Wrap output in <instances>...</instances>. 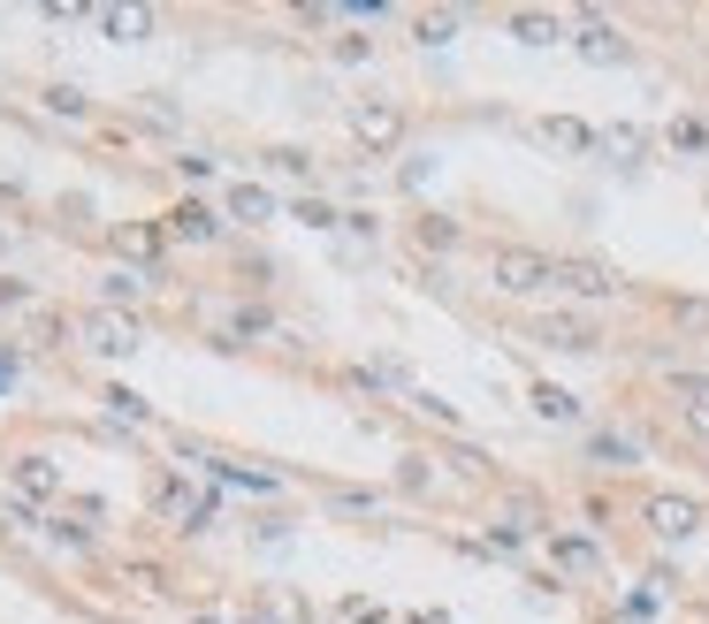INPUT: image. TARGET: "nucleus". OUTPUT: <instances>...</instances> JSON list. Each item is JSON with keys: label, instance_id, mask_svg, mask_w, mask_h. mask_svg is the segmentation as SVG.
<instances>
[{"label": "nucleus", "instance_id": "obj_1", "mask_svg": "<svg viewBox=\"0 0 709 624\" xmlns=\"http://www.w3.org/2000/svg\"><path fill=\"white\" fill-rule=\"evenodd\" d=\"M489 282H496L504 298L557 290V259H549V252H527V244H496V252H489Z\"/></svg>", "mask_w": 709, "mask_h": 624}, {"label": "nucleus", "instance_id": "obj_2", "mask_svg": "<svg viewBox=\"0 0 709 624\" xmlns=\"http://www.w3.org/2000/svg\"><path fill=\"white\" fill-rule=\"evenodd\" d=\"M344 123H352V138L366 153H397V146H404V107H397V100H352Z\"/></svg>", "mask_w": 709, "mask_h": 624}, {"label": "nucleus", "instance_id": "obj_3", "mask_svg": "<svg viewBox=\"0 0 709 624\" xmlns=\"http://www.w3.org/2000/svg\"><path fill=\"white\" fill-rule=\"evenodd\" d=\"M77 335H84V350H92V358H130V350L146 343L130 312H107V305L84 312V320H77Z\"/></svg>", "mask_w": 709, "mask_h": 624}, {"label": "nucleus", "instance_id": "obj_4", "mask_svg": "<svg viewBox=\"0 0 709 624\" xmlns=\"http://www.w3.org/2000/svg\"><path fill=\"white\" fill-rule=\"evenodd\" d=\"M534 138H541L549 153H595V146H603V130H587L580 115H541Z\"/></svg>", "mask_w": 709, "mask_h": 624}, {"label": "nucleus", "instance_id": "obj_5", "mask_svg": "<svg viewBox=\"0 0 709 624\" xmlns=\"http://www.w3.org/2000/svg\"><path fill=\"white\" fill-rule=\"evenodd\" d=\"M557 290H564V298H610L618 275H610L603 259H557Z\"/></svg>", "mask_w": 709, "mask_h": 624}, {"label": "nucleus", "instance_id": "obj_6", "mask_svg": "<svg viewBox=\"0 0 709 624\" xmlns=\"http://www.w3.org/2000/svg\"><path fill=\"white\" fill-rule=\"evenodd\" d=\"M649 525H656L664 541H687V533H702V502H687V495H649Z\"/></svg>", "mask_w": 709, "mask_h": 624}, {"label": "nucleus", "instance_id": "obj_7", "mask_svg": "<svg viewBox=\"0 0 709 624\" xmlns=\"http://www.w3.org/2000/svg\"><path fill=\"white\" fill-rule=\"evenodd\" d=\"M8 479H15V495H31V502H54V495H61V472L46 465L38 450H23V458H8Z\"/></svg>", "mask_w": 709, "mask_h": 624}, {"label": "nucleus", "instance_id": "obj_8", "mask_svg": "<svg viewBox=\"0 0 709 624\" xmlns=\"http://www.w3.org/2000/svg\"><path fill=\"white\" fill-rule=\"evenodd\" d=\"M100 298H107V312L146 305V298H153V275H146V267H107V275H100Z\"/></svg>", "mask_w": 709, "mask_h": 624}, {"label": "nucleus", "instance_id": "obj_9", "mask_svg": "<svg viewBox=\"0 0 709 624\" xmlns=\"http://www.w3.org/2000/svg\"><path fill=\"white\" fill-rule=\"evenodd\" d=\"M161 229H169V244H214V236H221V221H214L206 206H191V198H183L176 213H161Z\"/></svg>", "mask_w": 709, "mask_h": 624}, {"label": "nucleus", "instance_id": "obj_10", "mask_svg": "<svg viewBox=\"0 0 709 624\" xmlns=\"http://www.w3.org/2000/svg\"><path fill=\"white\" fill-rule=\"evenodd\" d=\"M153 510H169L183 533H206V502H198V495H183L176 479H161V487H153Z\"/></svg>", "mask_w": 709, "mask_h": 624}, {"label": "nucleus", "instance_id": "obj_11", "mask_svg": "<svg viewBox=\"0 0 709 624\" xmlns=\"http://www.w3.org/2000/svg\"><path fill=\"white\" fill-rule=\"evenodd\" d=\"M672 396H679V419L709 442V381H702V373H679V381H672Z\"/></svg>", "mask_w": 709, "mask_h": 624}, {"label": "nucleus", "instance_id": "obj_12", "mask_svg": "<svg viewBox=\"0 0 709 624\" xmlns=\"http://www.w3.org/2000/svg\"><path fill=\"white\" fill-rule=\"evenodd\" d=\"M115 252H123V259H161V252H169V229H161V221H130V229L115 236Z\"/></svg>", "mask_w": 709, "mask_h": 624}, {"label": "nucleus", "instance_id": "obj_13", "mask_svg": "<svg viewBox=\"0 0 709 624\" xmlns=\"http://www.w3.org/2000/svg\"><path fill=\"white\" fill-rule=\"evenodd\" d=\"M534 335H541L549 350H595V327H587V320H572V312H557V320H541Z\"/></svg>", "mask_w": 709, "mask_h": 624}, {"label": "nucleus", "instance_id": "obj_14", "mask_svg": "<svg viewBox=\"0 0 709 624\" xmlns=\"http://www.w3.org/2000/svg\"><path fill=\"white\" fill-rule=\"evenodd\" d=\"M107 38H153V8H100L92 15Z\"/></svg>", "mask_w": 709, "mask_h": 624}, {"label": "nucleus", "instance_id": "obj_15", "mask_svg": "<svg viewBox=\"0 0 709 624\" xmlns=\"http://www.w3.org/2000/svg\"><path fill=\"white\" fill-rule=\"evenodd\" d=\"M549 556H557L564 571H580V579H587V571H603V548H595V541H580V533H557V541H549Z\"/></svg>", "mask_w": 709, "mask_h": 624}, {"label": "nucleus", "instance_id": "obj_16", "mask_svg": "<svg viewBox=\"0 0 709 624\" xmlns=\"http://www.w3.org/2000/svg\"><path fill=\"white\" fill-rule=\"evenodd\" d=\"M580 54H587V61H626V38H618L610 23L587 15V23H580Z\"/></svg>", "mask_w": 709, "mask_h": 624}, {"label": "nucleus", "instance_id": "obj_17", "mask_svg": "<svg viewBox=\"0 0 709 624\" xmlns=\"http://www.w3.org/2000/svg\"><path fill=\"white\" fill-rule=\"evenodd\" d=\"M229 213L252 229V221H275V198H267L260 183H229Z\"/></svg>", "mask_w": 709, "mask_h": 624}, {"label": "nucleus", "instance_id": "obj_18", "mask_svg": "<svg viewBox=\"0 0 709 624\" xmlns=\"http://www.w3.org/2000/svg\"><path fill=\"white\" fill-rule=\"evenodd\" d=\"M512 38H527V46H557V38H564V23H557V15H541V8H519V15H512Z\"/></svg>", "mask_w": 709, "mask_h": 624}, {"label": "nucleus", "instance_id": "obj_19", "mask_svg": "<svg viewBox=\"0 0 709 624\" xmlns=\"http://www.w3.org/2000/svg\"><path fill=\"white\" fill-rule=\"evenodd\" d=\"M534 412H541V419H580V396H564V389H549V381H534Z\"/></svg>", "mask_w": 709, "mask_h": 624}, {"label": "nucleus", "instance_id": "obj_20", "mask_svg": "<svg viewBox=\"0 0 709 624\" xmlns=\"http://www.w3.org/2000/svg\"><path fill=\"white\" fill-rule=\"evenodd\" d=\"M664 138H672L679 153H709V123H702V115H679V123H672Z\"/></svg>", "mask_w": 709, "mask_h": 624}, {"label": "nucleus", "instance_id": "obj_21", "mask_svg": "<svg viewBox=\"0 0 709 624\" xmlns=\"http://www.w3.org/2000/svg\"><path fill=\"white\" fill-rule=\"evenodd\" d=\"M267 167H275V175H290V183H313V153H298V146H275Z\"/></svg>", "mask_w": 709, "mask_h": 624}, {"label": "nucleus", "instance_id": "obj_22", "mask_svg": "<svg viewBox=\"0 0 709 624\" xmlns=\"http://www.w3.org/2000/svg\"><path fill=\"white\" fill-rule=\"evenodd\" d=\"M412 236H420V252H450V244H458V221H443V213H427V221H420Z\"/></svg>", "mask_w": 709, "mask_h": 624}, {"label": "nucleus", "instance_id": "obj_23", "mask_svg": "<svg viewBox=\"0 0 709 624\" xmlns=\"http://www.w3.org/2000/svg\"><path fill=\"white\" fill-rule=\"evenodd\" d=\"M450 31H458V15H450V8H435V15H420V23H412V38H420V46H443Z\"/></svg>", "mask_w": 709, "mask_h": 624}, {"label": "nucleus", "instance_id": "obj_24", "mask_svg": "<svg viewBox=\"0 0 709 624\" xmlns=\"http://www.w3.org/2000/svg\"><path fill=\"white\" fill-rule=\"evenodd\" d=\"M603 146H610V153H618V160H641V153H649V138H641L633 123H618V130H603Z\"/></svg>", "mask_w": 709, "mask_h": 624}, {"label": "nucleus", "instance_id": "obj_25", "mask_svg": "<svg viewBox=\"0 0 709 624\" xmlns=\"http://www.w3.org/2000/svg\"><path fill=\"white\" fill-rule=\"evenodd\" d=\"M298 221H306V229H344V213H336L329 198H298Z\"/></svg>", "mask_w": 709, "mask_h": 624}, {"label": "nucleus", "instance_id": "obj_26", "mask_svg": "<svg viewBox=\"0 0 709 624\" xmlns=\"http://www.w3.org/2000/svg\"><path fill=\"white\" fill-rule=\"evenodd\" d=\"M115 587H130V594H169V579H161L153 564H130V571H123Z\"/></svg>", "mask_w": 709, "mask_h": 624}, {"label": "nucleus", "instance_id": "obj_27", "mask_svg": "<svg viewBox=\"0 0 709 624\" xmlns=\"http://www.w3.org/2000/svg\"><path fill=\"white\" fill-rule=\"evenodd\" d=\"M46 107H54V115H84V92H77V84H54Z\"/></svg>", "mask_w": 709, "mask_h": 624}, {"label": "nucleus", "instance_id": "obj_28", "mask_svg": "<svg viewBox=\"0 0 709 624\" xmlns=\"http://www.w3.org/2000/svg\"><path fill=\"white\" fill-rule=\"evenodd\" d=\"M595 458H610V465H633V442H626V435H595Z\"/></svg>", "mask_w": 709, "mask_h": 624}, {"label": "nucleus", "instance_id": "obj_29", "mask_svg": "<svg viewBox=\"0 0 709 624\" xmlns=\"http://www.w3.org/2000/svg\"><path fill=\"white\" fill-rule=\"evenodd\" d=\"M31 305V282H15V275H0V312H23Z\"/></svg>", "mask_w": 709, "mask_h": 624}, {"label": "nucleus", "instance_id": "obj_30", "mask_svg": "<svg viewBox=\"0 0 709 624\" xmlns=\"http://www.w3.org/2000/svg\"><path fill=\"white\" fill-rule=\"evenodd\" d=\"M397 479H404L412 495H420V487H435V472H427V458H404V472H397Z\"/></svg>", "mask_w": 709, "mask_h": 624}, {"label": "nucleus", "instance_id": "obj_31", "mask_svg": "<svg viewBox=\"0 0 709 624\" xmlns=\"http://www.w3.org/2000/svg\"><path fill=\"white\" fill-rule=\"evenodd\" d=\"M412 624H450V617H443V610H420V617H412Z\"/></svg>", "mask_w": 709, "mask_h": 624}, {"label": "nucleus", "instance_id": "obj_32", "mask_svg": "<svg viewBox=\"0 0 709 624\" xmlns=\"http://www.w3.org/2000/svg\"><path fill=\"white\" fill-rule=\"evenodd\" d=\"M183 624H221V617H183Z\"/></svg>", "mask_w": 709, "mask_h": 624}]
</instances>
